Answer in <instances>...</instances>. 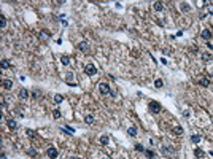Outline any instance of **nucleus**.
Here are the masks:
<instances>
[{
    "label": "nucleus",
    "mask_w": 213,
    "mask_h": 159,
    "mask_svg": "<svg viewBox=\"0 0 213 159\" xmlns=\"http://www.w3.org/2000/svg\"><path fill=\"white\" fill-rule=\"evenodd\" d=\"M2 107H3V108H6V102H5V99H2Z\"/></svg>",
    "instance_id": "obj_35"
},
{
    "label": "nucleus",
    "mask_w": 213,
    "mask_h": 159,
    "mask_svg": "<svg viewBox=\"0 0 213 159\" xmlns=\"http://www.w3.org/2000/svg\"><path fill=\"white\" fill-rule=\"evenodd\" d=\"M194 156H196L197 159H202L203 156H205V153H203L200 148H196V149H194Z\"/></svg>",
    "instance_id": "obj_10"
},
{
    "label": "nucleus",
    "mask_w": 213,
    "mask_h": 159,
    "mask_svg": "<svg viewBox=\"0 0 213 159\" xmlns=\"http://www.w3.org/2000/svg\"><path fill=\"white\" fill-rule=\"evenodd\" d=\"M197 83H199V86L207 88V86H210V78H208V77H200Z\"/></svg>",
    "instance_id": "obj_5"
},
{
    "label": "nucleus",
    "mask_w": 213,
    "mask_h": 159,
    "mask_svg": "<svg viewBox=\"0 0 213 159\" xmlns=\"http://www.w3.org/2000/svg\"><path fill=\"white\" fill-rule=\"evenodd\" d=\"M18 96H19V99H27V97H29V91L24 89V88H21L19 92H18Z\"/></svg>",
    "instance_id": "obj_8"
},
{
    "label": "nucleus",
    "mask_w": 213,
    "mask_h": 159,
    "mask_svg": "<svg viewBox=\"0 0 213 159\" xmlns=\"http://www.w3.org/2000/svg\"><path fill=\"white\" fill-rule=\"evenodd\" d=\"M94 121H96V119H94V116H92V115H86V116H84V123L89 124V126L94 124Z\"/></svg>",
    "instance_id": "obj_13"
},
{
    "label": "nucleus",
    "mask_w": 213,
    "mask_h": 159,
    "mask_svg": "<svg viewBox=\"0 0 213 159\" xmlns=\"http://www.w3.org/2000/svg\"><path fill=\"white\" fill-rule=\"evenodd\" d=\"M135 149H137V151L145 153V148H143V145H140V143H137V145H135Z\"/></svg>",
    "instance_id": "obj_30"
},
{
    "label": "nucleus",
    "mask_w": 213,
    "mask_h": 159,
    "mask_svg": "<svg viewBox=\"0 0 213 159\" xmlns=\"http://www.w3.org/2000/svg\"><path fill=\"white\" fill-rule=\"evenodd\" d=\"M153 6H154L156 11H162V10H164V3H162V2H156Z\"/></svg>",
    "instance_id": "obj_16"
},
{
    "label": "nucleus",
    "mask_w": 213,
    "mask_h": 159,
    "mask_svg": "<svg viewBox=\"0 0 213 159\" xmlns=\"http://www.w3.org/2000/svg\"><path fill=\"white\" fill-rule=\"evenodd\" d=\"M25 132H27V135H29V138H33V137H35V132H33L32 129H27Z\"/></svg>",
    "instance_id": "obj_31"
},
{
    "label": "nucleus",
    "mask_w": 213,
    "mask_h": 159,
    "mask_svg": "<svg viewBox=\"0 0 213 159\" xmlns=\"http://www.w3.org/2000/svg\"><path fill=\"white\" fill-rule=\"evenodd\" d=\"M32 97H33V99H38V97H40V91H33V92H32Z\"/></svg>",
    "instance_id": "obj_33"
},
{
    "label": "nucleus",
    "mask_w": 213,
    "mask_h": 159,
    "mask_svg": "<svg viewBox=\"0 0 213 159\" xmlns=\"http://www.w3.org/2000/svg\"><path fill=\"white\" fill-rule=\"evenodd\" d=\"M173 134H175V135H181V134H183V127H181V126H175V127H173Z\"/></svg>",
    "instance_id": "obj_17"
},
{
    "label": "nucleus",
    "mask_w": 213,
    "mask_h": 159,
    "mask_svg": "<svg viewBox=\"0 0 213 159\" xmlns=\"http://www.w3.org/2000/svg\"><path fill=\"white\" fill-rule=\"evenodd\" d=\"M2 69H3V70H6V69H10V61H6V59H3V61H2Z\"/></svg>",
    "instance_id": "obj_25"
},
{
    "label": "nucleus",
    "mask_w": 213,
    "mask_h": 159,
    "mask_svg": "<svg viewBox=\"0 0 213 159\" xmlns=\"http://www.w3.org/2000/svg\"><path fill=\"white\" fill-rule=\"evenodd\" d=\"M6 124H8V127H10L11 130H14V129L18 127V123H16L14 119H8V121H6Z\"/></svg>",
    "instance_id": "obj_14"
},
{
    "label": "nucleus",
    "mask_w": 213,
    "mask_h": 159,
    "mask_svg": "<svg viewBox=\"0 0 213 159\" xmlns=\"http://www.w3.org/2000/svg\"><path fill=\"white\" fill-rule=\"evenodd\" d=\"M183 116H184V118H189V111H183Z\"/></svg>",
    "instance_id": "obj_34"
},
{
    "label": "nucleus",
    "mask_w": 213,
    "mask_h": 159,
    "mask_svg": "<svg viewBox=\"0 0 213 159\" xmlns=\"http://www.w3.org/2000/svg\"><path fill=\"white\" fill-rule=\"evenodd\" d=\"M154 86H156L157 89H159V88H162V86H164V83H162V80H161V78H159V80H156V81H154Z\"/></svg>",
    "instance_id": "obj_26"
},
{
    "label": "nucleus",
    "mask_w": 213,
    "mask_h": 159,
    "mask_svg": "<svg viewBox=\"0 0 213 159\" xmlns=\"http://www.w3.org/2000/svg\"><path fill=\"white\" fill-rule=\"evenodd\" d=\"M145 154L150 157V159H153L154 157V151H151V149H145Z\"/></svg>",
    "instance_id": "obj_27"
},
{
    "label": "nucleus",
    "mask_w": 213,
    "mask_h": 159,
    "mask_svg": "<svg viewBox=\"0 0 213 159\" xmlns=\"http://www.w3.org/2000/svg\"><path fill=\"white\" fill-rule=\"evenodd\" d=\"M127 134L131 135V137H135V135H137V127H135V126H131V127L127 129Z\"/></svg>",
    "instance_id": "obj_15"
},
{
    "label": "nucleus",
    "mask_w": 213,
    "mask_h": 159,
    "mask_svg": "<svg viewBox=\"0 0 213 159\" xmlns=\"http://www.w3.org/2000/svg\"><path fill=\"white\" fill-rule=\"evenodd\" d=\"M61 130H62V132H65L67 135H73V132H75V130H73L72 127H69V126H64V127H61Z\"/></svg>",
    "instance_id": "obj_11"
},
{
    "label": "nucleus",
    "mask_w": 213,
    "mask_h": 159,
    "mask_svg": "<svg viewBox=\"0 0 213 159\" xmlns=\"http://www.w3.org/2000/svg\"><path fill=\"white\" fill-rule=\"evenodd\" d=\"M181 11H189V5L188 3H181Z\"/></svg>",
    "instance_id": "obj_32"
},
{
    "label": "nucleus",
    "mask_w": 213,
    "mask_h": 159,
    "mask_svg": "<svg viewBox=\"0 0 213 159\" xmlns=\"http://www.w3.org/2000/svg\"><path fill=\"white\" fill-rule=\"evenodd\" d=\"M0 27H2V29L6 27V18L5 16H0Z\"/></svg>",
    "instance_id": "obj_22"
},
{
    "label": "nucleus",
    "mask_w": 213,
    "mask_h": 159,
    "mask_svg": "<svg viewBox=\"0 0 213 159\" xmlns=\"http://www.w3.org/2000/svg\"><path fill=\"white\" fill-rule=\"evenodd\" d=\"M57 154H59V153H57V149L54 148V146H49V148H48V157H49V159H56Z\"/></svg>",
    "instance_id": "obj_6"
},
{
    "label": "nucleus",
    "mask_w": 213,
    "mask_h": 159,
    "mask_svg": "<svg viewBox=\"0 0 213 159\" xmlns=\"http://www.w3.org/2000/svg\"><path fill=\"white\" fill-rule=\"evenodd\" d=\"M161 153H162L164 156L170 157V159H173L175 156H177V151H175L172 146H161Z\"/></svg>",
    "instance_id": "obj_1"
},
{
    "label": "nucleus",
    "mask_w": 213,
    "mask_h": 159,
    "mask_svg": "<svg viewBox=\"0 0 213 159\" xmlns=\"http://www.w3.org/2000/svg\"><path fill=\"white\" fill-rule=\"evenodd\" d=\"M108 142H110L108 135H102V137H100V143H102V145H107Z\"/></svg>",
    "instance_id": "obj_24"
},
{
    "label": "nucleus",
    "mask_w": 213,
    "mask_h": 159,
    "mask_svg": "<svg viewBox=\"0 0 213 159\" xmlns=\"http://www.w3.org/2000/svg\"><path fill=\"white\" fill-rule=\"evenodd\" d=\"M84 72L89 75V77H94V75L97 73V69H96V65H94V64H88L86 67H84Z\"/></svg>",
    "instance_id": "obj_4"
},
{
    "label": "nucleus",
    "mask_w": 213,
    "mask_h": 159,
    "mask_svg": "<svg viewBox=\"0 0 213 159\" xmlns=\"http://www.w3.org/2000/svg\"><path fill=\"white\" fill-rule=\"evenodd\" d=\"M78 49H80V51H83V53H86V51L89 49L88 41H80V43H78Z\"/></svg>",
    "instance_id": "obj_7"
},
{
    "label": "nucleus",
    "mask_w": 213,
    "mask_h": 159,
    "mask_svg": "<svg viewBox=\"0 0 213 159\" xmlns=\"http://www.w3.org/2000/svg\"><path fill=\"white\" fill-rule=\"evenodd\" d=\"M3 88H5V89H11V88H13V81L8 80V78H5V80H3Z\"/></svg>",
    "instance_id": "obj_12"
},
{
    "label": "nucleus",
    "mask_w": 213,
    "mask_h": 159,
    "mask_svg": "<svg viewBox=\"0 0 213 159\" xmlns=\"http://www.w3.org/2000/svg\"><path fill=\"white\" fill-rule=\"evenodd\" d=\"M53 118H54V119H59V118H61V111H59V110H54V111H53Z\"/></svg>",
    "instance_id": "obj_28"
},
{
    "label": "nucleus",
    "mask_w": 213,
    "mask_h": 159,
    "mask_svg": "<svg viewBox=\"0 0 213 159\" xmlns=\"http://www.w3.org/2000/svg\"><path fill=\"white\" fill-rule=\"evenodd\" d=\"M99 91L102 96H112V89L107 83H99Z\"/></svg>",
    "instance_id": "obj_3"
},
{
    "label": "nucleus",
    "mask_w": 213,
    "mask_h": 159,
    "mask_svg": "<svg viewBox=\"0 0 213 159\" xmlns=\"http://www.w3.org/2000/svg\"><path fill=\"white\" fill-rule=\"evenodd\" d=\"M70 159H81V157H78V156H72Z\"/></svg>",
    "instance_id": "obj_36"
},
{
    "label": "nucleus",
    "mask_w": 213,
    "mask_h": 159,
    "mask_svg": "<svg viewBox=\"0 0 213 159\" xmlns=\"http://www.w3.org/2000/svg\"><path fill=\"white\" fill-rule=\"evenodd\" d=\"M202 61H205V62L211 61V54L210 53H202Z\"/></svg>",
    "instance_id": "obj_19"
},
{
    "label": "nucleus",
    "mask_w": 213,
    "mask_h": 159,
    "mask_svg": "<svg viewBox=\"0 0 213 159\" xmlns=\"http://www.w3.org/2000/svg\"><path fill=\"white\" fill-rule=\"evenodd\" d=\"M62 100H64V96H62V94H56V96H54V102H56V104H61Z\"/></svg>",
    "instance_id": "obj_23"
},
{
    "label": "nucleus",
    "mask_w": 213,
    "mask_h": 159,
    "mask_svg": "<svg viewBox=\"0 0 213 159\" xmlns=\"http://www.w3.org/2000/svg\"><path fill=\"white\" fill-rule=\"evenodd\" d=\"M61 62H62L64 65H69V64H70V57H69V56H62V57H61Z\"/></svg>",
    "instance_id": "obj_21"
},
{
    "label": "nucleus",
    "mask_w": 213,
    "mask_h": 159,
    "mask_svg": "<svg viewBox=\"0 0 213 159\" xmlns=\"http://www.w3.org/2000/svg\"><path fill=\"white\" fill-rule=\"evenodd\" d=\"M51 37V34L48 32V30H41V34H40V38L41 40H46V38H49Z\"/></svg>",
    "instance_id": "obj_18"
},
{
    "label": "nucleus",
    "mask_w": 213,
    "mask_h": 159,
    "mask_svg": "<svg viewBox=\"0 0 213 159\" xmlns=\"http://www.w3.org/2000/svg\"><path fill=\"white\" fill-rule=\"evenodd\" d=\"M200 37L203 40H210L211 38V32L208 30V29H205V30H202V34H200Z\"/></svg>",
    "instance_id": "obj_9"
},
{
    "label": "nucleus",
    "mask_w": 213,
    "mask_h": 159,
    "mask_svg": "<svg viewBox=\"0 0 213 159\" xmlns=\"http://www.w3.org/2000/svg\"><path fill=\"white\" fill-rule=\"evenodd\" d=\"M2 159H6V154H5V153H2Z\"/></svg>",
    "instance_id": "obj_37"
},
{
    "label": "nucleus",
    "mask_w": 213,
    "mask_h": 159,
    "mask_svg": "<svg viewBox=\"0 0 213 159\" xmlns=\"http://www.w3.org/2000/svg\"><path fill=\"white\" fill-rule=\"evenodd\" d=\"M148 108H150V111L151 113H154V115H157V113H161V104L159 102H156V100H151L150 104H148Z\"/></svg>",
    "instance_id": "obj_2"
},
{
    "label": "nucleus",
    "mask_w": 213,
    "mask_h": 159,
    "mask_svg": "<svg viewBox=\"0 0 213 159\" xmlns=\"http://www.w3.org/2000/svg\"><path fill=\"white\" fill-rule=\"evenodd\" d=\"M27 153H29V156L35 157V156H37V149H33V148H29V151H27Z\"/></svg>",
    "instance_id": "obj_29"
},
{
    "label": "nucleus",
    "mask_w": 213,
    "mask_h": 159,
    "mask_svg": "<svg viewBox=\"0 0 213 159\" xmlns=\"http://www.w3.org/2000/svg\"><path fill=\"white\" fill-rule=\"evenodd\" d=\"M191 142H192V143H199V142H200V135H199V134H194V135L191 137Z\"/></svg>",
    "instance_id": "obj_20"
}]
</instances>
